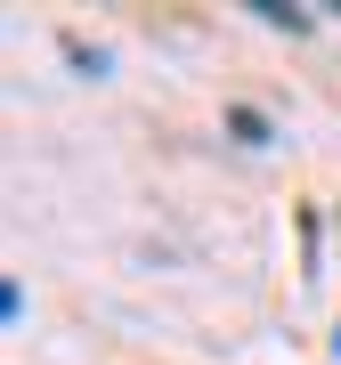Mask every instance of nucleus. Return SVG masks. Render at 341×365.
<instances>
[{
	"instance_id": "obj_1",
	"label": "nucleus",
	"mask_w": 341,
	"mask_h": 365,
	"mask_svg": "<svg viewBox=\"0 0 341 365\" xmlns=\"http://www.w3.org/2000/svg\"><path fill=\"white\" fill-rule=\"evenodd\" d=\"M9 309H16V292H9V284H0V317H9Z\"/></svg>"
},
{
	"instance_id": "obj_2",
	"label": "nucleus",
	"mask_w": 341,
	"mask_h": 365,
	"mask_svg": "<svg viewBox=\"0 0 341 365\" xmlns=\"http://www.w3.org/2000/svg\"><path fill=\"white\" fill-rule=\"evenodd\" d=\"M333 349H341V333H333Z\"/></svg>"
}]
</instances>
